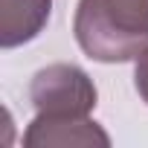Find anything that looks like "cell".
I'll list each match as a JSON object with an SVG mask.
<instances>
[{"mask_svg":"<svg viewBox=\"0 0 148 148\" xmlns=\"http://www.w3.org/2000/svg\"><path fill=\"white\" fill-rule=\"evenodd\" d=\"M73 32L96 61L139 58L148 49V0H79Z\"/></svg>","mask_w":148,"mask_h":148,"instance_id":"cell-1","label":"cell"},{"mask_svg":"<svg viewBox=\"0 0 148 148\" xmlns=\"http://www.w3.org/2000/svg\"><path fill=\"white\" fill-rule=\"evenodd\" d=\"M29 99L44 116H87L96 108V87L84 70L73 64H49L35 73Z\"/></svg>","mask_w":148,"mask_h":148,"instance_id":"cell-2","label":"cell"},{"mask_svg":"<svg viewBox=\"0 0 148 148\" xmlns=\"http://www.w3.org/2000/svg\"><path fill=\"white\" fill-rule=\"evenodd\" d=\"M26 148H67V145H110V136L87 116H44L38 113L23 136Z\"/></svg>","mask_w":148,"mask_h":148,"instance_id":"cell-3","label":"cell"},{"mask_svg":"<svg viewBox=\"0 0 148 148\" xmlns=\"http://www.w3.org/2000/svg\"><path fill=\"white\" fill-rule=\"evenodd\" d=\"M52 0H0V44L6 49L32 41L49 21Z\"/></svg>","mask_w":148,"mask_h":148,"instance_id":"cell-4","label":"cell"},{"mask_svg":"<svg viewBox=\"0 0 148 148\" xmlns=\"http://www.w3.org/2000/svg\"><path fill=\"white\" fill-rule=\"evenodd\" d=\"M134 82H136V90L142 96V102H148V49L136 58V70H134Z\"/></svg>","mask_w":148,"mask_h":148,"instance_id":"cell-5","label":"cell"}]
</instances>
